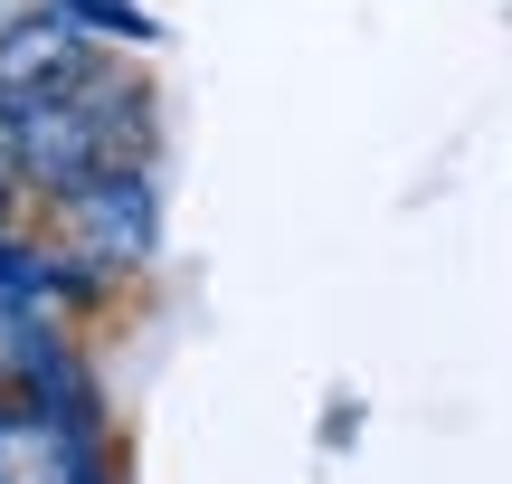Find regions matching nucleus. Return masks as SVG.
Listing matches in <instances>:
<instances>
[{
  "instance_id": "1",
  "label": "nucleus",
  "mask_w": 512,
  "mask_h": 484,
  "mask_svg": "<svg viewBox=\"0 0 512 484\" xmlns=\"http://www.w3.org/2000/svg\"><path fill=\"white\" fill-rule=\"evenodd\" d=\"M133 133H143V95H105V86H76L67 105L29 114L19 124V171L48 181L57 200L105 171H133Z\"/></svg>"
},
{
  "instance_id": "2",
  "label": "nucleus",
  "mask_w": 512,
  "mask_h": 484,
  "mask_svg": "<svg viewBox=\"0 0 512 484\" xmlns=\"http://www.w3.org/2000/svg\"><path fill=\"white\" fill-rule=\"evenodd\" d=\"M76 86H86V48H76L67 19H29V29L0 38V114H10V124L67 105Z\"/></svg>"
},
{
  "instance_id": "3",
  "label": "nucleus",
  "mask_w": 512,
  "mask_h": 484,
  "mask_svg": "<svg viewBox=\"0 0 512 484\" xmlns=\"http://www.w3.org/2000/svg\"><path fill=\"white\" fill-rule=\"evenodd\" d=\"M67 219H76V238H86V257L133 266L152 247V190H143V171H105V181L67 190Z\"/></svg>"
},
{
  "instance_id": "4",
  "label": "nucleus",
  "mask_w": 512,
  "mask_h": 484,
  "mask_svg": "<svg viewBox=\"0 0 512 484\" xmlns=\"http://www.w3.org/2000/svg\"><path fill=\"white\" fill-rule=\"evenodd\" d=\"M57 10H76V19H105V29H124V38H152V19L133 10V0H57Z\"/></svg>"
}]
</instances>
